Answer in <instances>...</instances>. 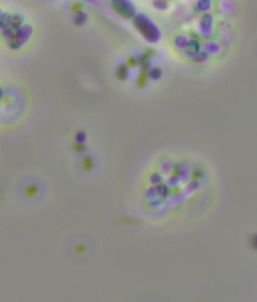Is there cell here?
Instances as JSON below:
<instances>
[{"instance_id": "6da1fadb", "label": "cell", "mask_w": 257, "mask_h": 302, "mask_svg": "<svg viewBox=\"0 0 257 302\" xmlns=\"http://www.w3.org/2000/svg\"><path fill=\"white\" fill-rule=\"evenodd\" d=\"M135 27L150 42H156L160 38L159 28L150 19L143 15H138L134 20Z\"/></svg>"}, {"instance_id": "7a4b0ae2", "label": "cell", "mask_w": 257, "mask_h": 302, "mask_svg": "<svg viewBox=\"0 0 257 302\" xmlns=\"http://www.w3.org/2000/svg\"><path fill=\"white\" fill-rule=\"evenodd\" d=\"M129 73L128 66L125 65V64H120V66H118L116 70V76L120 80L127 79L129 76Z\"/></svg>"}, {"instance_id": "3957f363", "label": "cell", "mask_w": 257, "mask_h": 302, "mask_svg": "<svg viewBox=\"0 0 257 302\" xmlns=\"http://www.w3.org/2000/svg\"><path fill=\"white\" fill-rule=\"evenodd\" d=\"M148 75L145 73V71H143L138 75V78H137L136 84L139 88H143L148 83Z\"/></svg>"}, {"instance_id": "277c9868", "label": "cell", "mask_w": 257, "mask_h": 302, "mask_svg": "<svg viewBox=\"0 0 257 302\" xmlns=\"http://www.w3.org/2000/svg\"><path fill=\"white\" fill-rule=\"evenodd\" d=\"M149 76L154 80H157L162 76V70L159 68H153L150 70Z\"/></svg>"}, {"instance_id": "5b68a950", "label": "cell", "mask_w": 257, "mask_h": 302, "mask_svg": "<svg viewBox=\"0 0 257 302\" xmlns=\"http://www.w3.org/2000/svg\"><path fill=\"white\" fill-rule=\"evenodd\" d=\"M140 63L141 66V68L144 71L148 70L150 67V62H149V57L145 56L144 54H142V56L140 57V60H138Z\"/></svg>"}, {"instance_id": "8992f818", "label": "cell", "mask_w": 257, "mask_h": 302, "mask_svg": "<svg viewBox=\"0 0 257 302\" xmlns=\"http://www.w3.org/2000/svg\"><path fill=\"white\" fill-rule=\"evenodd\" d=\"M127 65H128V67H135V66L137 65V63H138V61L136 58H135V57H129V58L127 59Z\"/></svg>"}, {"instance_id": "52a82bcc", "label": "cell", "mask_w": 257, "mask_h": 302, "mask_svg": "<svg viewBox=\"0 0 257 302\" xmlns=\"http://www.w3.org/2000/svg\"><path fill=\"white\" fill-rule=\"evenodd\" d=\"M78 19H75V23L76 24H78V26L82 25L83 23L85 22L86 17H85V16L84 15V14H81V17H78Z\"/></svg>"}]
</instances>
